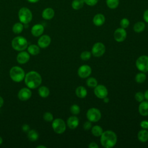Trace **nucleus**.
I'll return each mask as SVG.
<instances>
[{
    "label": "nucleus",
    "mask_w": 148,
    "mask_h": 148,
    "mask_svg": "<svg viewBox=\"0 0 148 148\" xmlns=\"http://www.w3.org/2000/svg\"><path fill=\"white\" fill-rule=\"evenodd\" d=\"M28 138L31 141H36L39 138V134L37 131L34 130H31L28 132Z\"/></svg>",
    "instance_id": "27"
},
{
    "label": "nucleus",
    "mask_w": 148,
    "mask_h": 148,
    "mask_svg": "<svg viewBox=\"0 0 148 148\" xmlns=\"http://www.w3.org/2000/svg\"><path fill=\"white\" fill-rule=\"evenodd\" d=\"M18 16L20 22L24 24H28L32 19V13L27 7H22L19 9Z\"/></svg>",
    "instance_id": "5"
},
{
    "label": "nucleus",
    "mask_w": 148,
    "mask_h": 148,
    "mask_svg": "<svg viewBox=\"0 0 148 148\" xmlns=\"http://www.w3.org/2000/svg\"><path fill=\"white\" fill-rule=\"evenodd\" d=\"M127 37V32L124 28H118L113 33V38L117 42H123Z\"/></svg>",
    "instance_id": "12"
},
{
    "label": "nucleus",
    "mask_w": 148,
    "mask_h": 148,
    "mask_svg": "<svg viewBox=\"0 0 148 148\" xmlns=\"http://www.w3.org/2000/svg\"><path fill=\"white\" fill-rule=\"evenodd\" d=\"M103 100V102H105V103H108V102H109V99L107 97H106L105 98H104L103 99H102Z\"/></svg>",
    "instance_id": "47"
},
{
    "label": "nucleus",
    "mask_w": 148,
    "mask_h": 148,
    "mask_svg": "<svg viewBox=\"0 0 148 148\" xmlns=\"http://www.w3.org/2000/svg\"><path fill=\"white\" fill-rule=\"evenodd\" d=\"M88 147L89 148H98V145L95 143V142H91L90 143H89Z\"/></svg>",
    "instance_id": "42"
},
{
    "label": "nucleus",
    "mask_w": 148,
    "mask_h": 148,
    "mask_svg": "<svg viewBox=\"0 0 148 148\" xmlns=\"http://www.w3.org/2000/svg\"><path fill=\"white\" fill-rule=\"evenodd\" d=\"M27 1L30 3H36L39 2L40 0H27Z\"/></svg>",
    "instance_id": "46"
},
{
    "label": "nucleus",
    "mask_w": 148,
    "mask_h": 148,
    "mask_svg": "<svg viewBox=\"0 0 148 148\" xmlns=\"http://www.w3.org/2000/svg\"><path fill=\"white\" fill-rule=\"evenodd\" d=\"M27 50L28 53L32 56L37 55L40 52V48L39 46L36 45H31L28 47H27Z\"/></svg>",
    "instance_id": "24"
},
{
    "label": "nucleus",
    "mask_w": 148,
    "mask_h": 148,
    "mask_svg": "<svg viewBox=\"0 0 148 148\" xmlns=\"http://www.w3.org/2000/svg\"><path fill=\"white\" fill-rule=\"evenodd\" d=\"M136 68L140 72H148V56L143 55L139 57L135 62Z\"/></svg>",
    "instance_id": "6"
},
{
    "label": "nucleus",
    "mask_w": 148,
    "mask_h": 148,
    "mask_svg": "<svg viewBox=\"0 0 148 148\" xmlns=\"http://www.w3.org/2000/svg\"><path fill=\"white\" fill-rule=\"evenodd\" d=\"M91 57V53L89 51H83L80 56V58L83 61L88 60Z\"/></svg>",
    "instance_id": "33"
},
{
    "label": "nucleus",
    "mask_w": 148,
    "mask_h": 148,
    "mask_svg": "<svg viewBox=\"0 0 148 148\" xmlns=\"http://www.w3.org/2000/svg\"><path fill=\"white\" fill-rule=\"evenodd\" d=\"M140 126L142 129L147 130L148 129V121L143 120L140 123Z\"/></svg>",
    "instance_id": "40"
},
{
    "label": "nucleus",
    "mask_w": 148,
    "mask_h": 148,
    "mask_svg": "<svg viewBox=\"0 0 148 148\" xmlns=\"http://www.w3.org/2000/svg\"><path fill=\"white\" fill-rule=\"evenodd\" d=\"M94 93L95 95L99 99H103L108 95V90L107 88L102 84H98L94 87Z\"/></svg>",
    "instance_id": "10"
},
{
    "label": "nucleus",
    "mask_w": 148,
    "mask_h": 148,
    "mask_svg": "<svg viewBox=\"0 0 148 148\" xmlns=\"http://www.w3.org/2000/svg\"><path fill=\"white\" fill-rule=\"evenodd\" d=\"M54 10L52 8H47L43 10L42 13V16L44 19L49 20L52 19L54 17Z\"/></svg>",
    "instance_id": "19"
},
{
    "label": "nucleus",
    "mask_w": 148,
    "mask_h": 148,
    "mask_svg": "<svg viewBox=\"0 0 148 148\" xmlns=\"http://www.w3.org/2000/svg\"><path fill=\"white\" fill-rule=\"evenodd\" d=\"M117 136L114 132L111 130L103 131L101 135L100 142L105 148H112L117 143Z\"/></svg>",
    "instance_id": "1"
},
{
    "label": "nucleus",
    "mask_w": 148,
    "mask_h": 148,
    "mask_svg": "<svg viewBox=\"0 0 148 148\" xmlns=\"http://www.w3.org/2000/svg\"><path fill=\"white\" fill-rule=\"evenodd\" d=\"M120 24V26H121V28L125 29V28H127L129 26V25H130V21L127 18H122L121 20Z\"/></svg>",
    "instance_id": "37"
},
{
    "label": "nucleus",
    "mask_w": 148,
    "mask_h": 148,
    "mask_svg": "<svg viewBox=\"0 0 148 148\" xmlns=\"http://www.w3.org/2000/svg\"><path fill=\"white\" fill-rule=\"evenodd\" d=\"M30 56L28 52L25 51H21L17 56V61L19 64H23L27 63L29 60Z\"/></svg>",
    "instance_id": "15"
},
{
    "label": "nucleus",
    "mask_w": 148,
    "mask_h": 148,
    "mask_svg": "<svg viewBox=\"0 0 148 148\" xmlns=\"http://www.w3.org/2000/svg\"><path fill=\"white\" fill-rule=\"evenodd\" d=\"M51 126L54 131L58 134L64 133L66 130V124L65 121L60 118H57L53 120L52 121Z\"/></svg>",
    "instance_id": "8"
},
{
    "label": "nucleus",
    "mask_w": 148,
    "mask_h": 148,
    "mask_svg": "<svg viewBox=\"0 0 148 148\" xmlns=\"http://www.w3.org/2000/svg\"><path fill=\"white\" fill-rule=\"evenodd\" d=\"M138 111L139 114L143 116H148V101H143L140 102Z\"/></svg>",
    "instance_id": "18"
},
{
    "label": "nucleus",
    "mask_w": 148,
    "mask_h": 148,
    "mask_svg": "<svg viewBox=\"0 0 148 148\" xmlns=\"http://www.w3.org/2000/svg\"><path fill=\"white\" fill-rule=\"evenodd\" d=\"M101 116V111L95 108H90L86 113V117L88 120L91 123H96L99 121Z\"/></svg>",
    "instance_id": "7"
},
{
    "label": "nucleus",
    "mask_w": 148,
    "mask_h": 148,
    "mask_svg": "<svg viewBox=\"0 0 148 148\" xmlns=\"http://www.w3.org/2000/svg\"><path fill=\"white\" fill-rule=\"evenodd\" d=\"M105 21V17L103 14L98 13L94 16L92 19V22L96 26H101L102 25Z\"/></svg>",
    "instance_id": "20"
},
{
    "label": "nucleus",
    "mask_w": 148,
    "mask_h": 148,
    "mask_svg": "<svg viewBox=\"0 0 148 148\" xmlns=\"http://www.w3.org/2000/svg\"><path fill=\"white\" fill-rule=\"evenodd\" d=\"M106 48L105 45L102 42H97L92 47L91 54L95 57H100L105 53Z\"/></svg>",
    "instance_id": "9"
},
{
    "label": "nucleus",
    "mask_w": 148,
    "mask_h": 148,
    "mask_svg": "<svg viewBox=\"0 0 148 148\" xmlns=\"http://www.w3.org/2000/svg\"><path fill=\"white\" fill-rule=\"evenodd\" d=\"M66 123H67L68 127L70 129L74 130L78 127L79 124V120L77 116H72L68 119L66 121Z\"/></svg>",
    "instance_id": "17"
},
{
    "label": "nucleus",
    "mask_w": 148,
    "mask_h": 148,
    "mask_svg": "<svg viewBox=\"0 0 148 148\" xmlns=\"http://www.w3.org/2000/svg\"><path fill=\"white\" fill-rule=\"evenodd\" d=\"M106 2L108 8L114 9L118 6L119 4V0H106Z\"/></svg>",
    "instance_id": "32"
},
{
    "label": "nucleus",
    "mask_w": 148,
    "mask_h": 148,
    "mask_svg": "<svg viewBox=\"0 0 148 148\" xmlns=\"http://www.w3.org/2000/svg\"><path fill=\"white\" fill-rule=\"evenodd\" d=\"M9 75L12 80L15 82H20L25 77V72L20 66H13L9 72Z\"/></svg>",
    "instance_id": "3"
},
{
    "label": "nucleus",
    "mask_w": 148,
    "mask_h": 148,
    "mask_svg": "<svg viewBox=\"0 0 148 148\" xmlns=\"http://www.w3.org/2000/svg\"><path fill=\"white\" fill-rule=\"evenodd\" d=\"M38 93L42 98H46L49 95L50 90L46 86H41L39 88Z\"/></svg>",
    "instance_id": "26"
},
{
    "label": "nucleus",
    "mask_w": 148,
    "mask_h": 148,
    "mask_svg": "<svg viewBox=\"0 0 148 148\" xmlns=\"http://www.w3.org/2000/svg\"><path fill=\"white\" fill-rule=\"evenodd\" d=\"M92 128V123L90 121H87L83 124V129L85 131H88Z\"/></svg>",
    "instance_id": "38"
},
{
    "label": "nucleus",
    "mask_w": 148,
    "mask_h": 148,
    "mask_svg": "<svg viewBox=\"0 0 148 148\" xmlns=\"http://www.w3.org/2000/svg\"><path fill=\"white\" fill-rule=\"evenodd\" d=\"M70 112L73 115H77L80 113V108L79 105H77L76 104H74L71 106Z\"/></svg>",
    "instance_id": "34"
},
{
    "label": "nucleus",
    "mask_w": 148,
    "mask_h": 148,
    "mask_svg": "<svg viewBox=\"0 0 148 148\" xmlns=\"http://www.w3.org/2000/svg\"><path fill=\"white\" fill-rule=\"evenodd\" d=\"M92 72L91 68L88 65H81L77 69V74L80 78L86 79L88 77Z\"/></svg>",
    "instance_id": "11"
},
{
    "label": "nucleus",
    "mask_w": 148,
    "mask_h": 148,
    "mask_svg": "<svg viewBox=\"0 0 148 148\" xmlns=\"http://www.w3.org/2000/svg\"><path fill=\"white\" fill-rule=\"evenodd\" d=\"M12 46L15 50L19 51H23L27 48L28 42L23 36H16L12 41Z\"/></svg>",
    "instance_id": "4"
},
{
    "label": "nucleus",
    "mask_w": 148,
    "mask_h": 148,
    "mask_svg": "<svg viewBox=\"0 0 148 148\" xmlns=\"http://www.w3.org/2000/svg\"><path fill=\"white\" fill-rule=\"evenodd\" d=\"M134 97H135V100L139 102H140L144 101V99H145L144 94L140 91H138V92H136Z\"/></svg>",
    "instance_id": "35"
},
{
    "label": "nucleus",
    "mask_w": 148,
    "mask_h": 148,
    "mask_svg": "<svg viewBox=\"0 0 148 148\" xmlns=\"http://www.w3.org/2000/svg\"><path fill=\"white\" fill-rule=\"evenodd\" d=\"M144 94V97H145V99L148 101V90H146L145 92L143 93Z\"/></svg>",
    "instance_id": "44"
},
{
    "label": "nucleus",
    "mask_w": 148,
    "mask_h": 148,
    "mask_svg": "<svg viewBox=\"0 0 148 148\" xmlns=\"http://www.w3.org/2000/svg\"><path fill=\"white\" fill-rule=\"evenodd\" d=\"M23 29L24 25L21 22L15 23L12 27V31L15 34H20L23 31Z\"/></svg>",
    "instance_id": "29"
},
{
    "label": "nucleus",
    "mask_w": 148,
    "mask_h": 148,
    "mask_svg": "<svg viewBox=\"0 0 148 148\" xmlns=\"http://www.w3.org/2000/svg\"><path fill=\"white\" fill-rule=\"evenodd\" d=\"M22 130L24 132H28L30 130V128L28 124H24L22 126Z\"/></svg>",
    "instance_id": "41"
},
{
    "label": "nucleus",
    "mask_w": 148,
    "mask_h": 148,
    "mask_svg": "<svg viewBox=\"0 0 148 148\" xmlns=\"http://www.w3.org/2000/svg\"><path fill=\"white\" fill-rule=\"evenodd\" d=\"M36 148H46V147L45 146H43V145H39V146H38L36 147Z\"/></svg>",
    "instance_id": "48"
},
{
    "label": "nucleus",
    "mask_w": 148,
    "mask_h": 148,
    "mask_svg": "<svg viewBox=\"0 0 148 148\" xmlns=\"http://www.w3.org/2000/svg\"><path fill=\"white\" fill-rule=\"evenodd\" d=\"M103 131L102 128L98 125H95L91 128V133L92 134L96 137L101 136L102 134L103 133Z\"/></svg>",
    "instance_id": "25"
},
{
    "label": "nucleus",
    "mask_w": 148,
    "mask_h": 148,
    "mask_svg": "<svg viewBox=\"0 0 148 148\" xmlns=\"http://www.w3.org/2000/svg\"><path fill=\"white\" fill-rule=\"evenodd\" d=\"M84 3V0H73L72 2V7L75 10H79L83 8Z\"/></svg>",
    "instance_id": "31"
},
{
    "label": "nucleus",
    "mask_w": 148,
    "mask_h": 148,
    "mask_svg": "<svg viewBox=\"0 0 148 148\" xmlns=\"http://www.w3.org/2000/svg\"><path fill=\"white\" fill-rule=\"evenodd\" d=\"M2 142H3V139H2V137L0 136V145L2 143Z\"/></svg>",
    "instance_id": "49"
},
{
    "label": "nucleus",
    "mask_w": 148,
    "mask_h": 148,
    "mask_svg": "<svg viewBox=\"0 0 148 148\" xmlns=\"http://www.w3.org/2000/svg\"><path fill=\"white\" fill-rule=\"evenodd\" d=\"M75 94L79 98H84L87 95V89L84 86H78L75 90Z\"/></svg>",
    "instance_id": "21"
},
{
    "label": "nucleus",
    "mask_w": 148,
    "mask_h": 148,
    "mask_svg": "<svg viewBox=\"0 0 148 148\" xmlns=\"http://www.w3.org/2000/svg\"><path fill=\"white\" fill-rule=\"evenodd\" d=\"M143 19L147 23H148V9L145 10L143 13Z\"/></svg>",
    "instance_id": "43"
},
{
    "label": "nucleus",
    "mask_w": 148,
    "mask_h": 148,
    "mask_svg": "<svg viewBox=\"0 0 148 148\" xmlns=\"http://www.w3.org/2000/svg\"><path fill=\"white\" fill-rule=\"evenodd\" d=\"M51 43V38L47 35H43L41 36L38 41V45L40 48H46Z\"/></svg>",
    "instance_id": "14"
},
{
    "label": "nucleus",
    "mask_w": 148,
    "mask_h": 148,
    "mask_svg": "<svg viewBox=\"0 0 148 148\" xmlns=\"http://www.w3.org/2000/svg\"><path fill=\"white\" fill-rule=\"evenodd\" d=\"M44 32V27L40 24H36L32 26L31 29V34L35 36L38 37L40 36Z\"/></svg>",
    "instance_id": "16"
},
{
    "label": "nucleus",
    "mask_w": 148,
    "mask_h": 148,
    "mask_svg": "<svg viewBox=\"0 0 148 148\" xmlns=\"http://www.w3.org/2000/svg\"><path fill=\"white\" fill-rule=\"evenodd\" d=\"M32 95V92L28 88H23L18 92V98L22 101H27L29 99Z\"/></svg>",
    "instance_id": "13"
},
{
    "label": "nucleus",
    "mask_w": 148,
    "mask_h": 148,
    "mask_svg": "<svg viewBox=\"0 0 148 148\" xmlns=\"http://www.w3.org/2000/svg\"><path fill=\"white\" fill-rule=\"evenodd\" d=\"M84 3H86L88 6H94L98 2V0H84Z\"/></svg>",
    "instance_id": "39"
},
{
    "label": "nucleus",
    "mask_w": 148,
    "mask_h": 148,
    "mask_svg": "<svg viewBox=\"0 0 148 148\" xmlns=\"http://www.w3.org/2000/svg\"><path fill=\"white\" fill-rule=\"evenodd\" d=\"M43 117L44 120L47 122H51L53 120V115L50 112H45Z\"/></svg>",
    "instance_id": "36"
},
{
    "label": "nucleus",
    "mask_w": 148,
    "mask_h": 148,
    "mask_svg": "<svg viewBox=\"0 0 148 148\" xmlns=\"http://www.w3.org/2000/svg\"><path fill=\"white\" fill-rule=\"evenodd\" d=\"M145 23L143 21L136 22L133 27L134 31L136 33H140L143 32L145 29Z\"/></svg>",
    "instance_id": "23"
},
{
    "label": "nucleus",
    "mask_w": 148,
    "mask_h": 148,
    "mask_svg": "<svg viewBox=\"0 0 148 148\" xmlns=\"http://www.w3.org/2000/svg\"><path fill=\"white\" fill-rule=\"evenodd\" d=\"M3 102H4V101L3 98L1 96H0V108H1L3 106Z\"/></svg>",
    "instance_id": "45"
},
{
    "label": "nucleus",
    "mask_w": 148,
    "mask_h": 148,
    "mask_svg": "<svg viewBox=\"0 0 148 148\" xmlns=\"http://www.w3.org/2000/svg\"><path fill=\"white\" fill-rule=\"evenodd\" d=\"M86 84L90 88H94L98 85V81L95 77H88L86 80Z\"/></svg>",
    "instance_id": "30"
},
{
    "label": "nucleus",
    "mask_w": 148,
    "mask_h": 148,
    "mask_svg": "<svg viewBox=\"0 0 148 148\" xmlns=\"http://www.w3.org/2000/svg\"><path fill=\"white\" fill-rule=\"evenodd\" d=\"M146 79V75L144 72H140L137 73L135 77V80L138 83H143Z\"/></svg>",
    "instance_id": "28"
},
{
    "label": "nucleus",
    "mask_w": 148,
    "mask_h": 148,
    "mask_svg": "<svg viewBox=\"0 0 148 148\" xmlns=\"http://www.w3.org/2000/svg\"><path fill=\"white\" fill-rule=\"evenodd\" d=\"M137 137L138 140L141 142H146L148 140V131L143 129L140 130L137 135Z\"/></svg>",
    "instance_id": "22"
},
{
    "label": "nucleus",
    "mask_w": 148,
    "mask_h": 148,
    "mask_svg": "<svg viewBox=\"0 0 148 148\" xmlns=\"http://www.w3.org/2000/svg\"><path fill=\"white\" fill-rule=\"evenodd\" d=\"M42 77L36 71H30L28 72L24 77L26 86L31 89H35L39 87L42 83Z\"/></svg>",
    "instance_id": "2"
}]
</instances>
